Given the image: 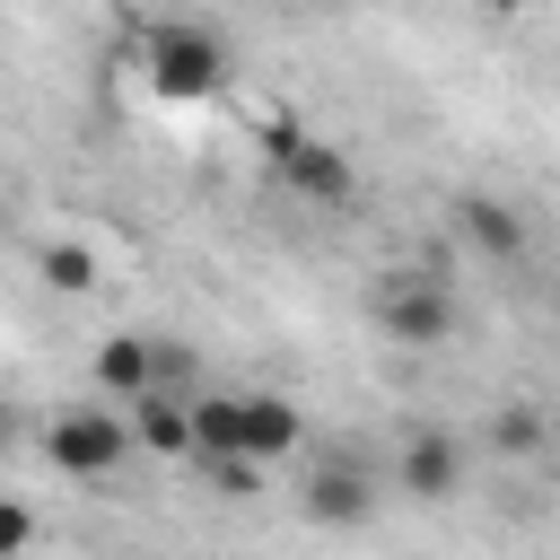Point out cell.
Here are the masks:
<instances>
[{
  "label": "cell",
  "mask_w": 560,
  "mask_h": 560,
  "mask_svg": "<svg viewBox=\"0 0 560 560\" xmlns=\"http://www.w3.org/2000/svg\"><path fill=\"white\" fill-rule=\"evenodd\" d=\"M140 70H149V88L158 96H175V105H201V96H219L236 70H228V35H210V26H192V18H158L149 35H140Z\"/></svg>",
  "instance_id": "obj_1"
},
{
  "label": "cell",
  "mask_w": 560,
  "mask_h": 560,
  "mask_svg": "<svg viewBox=\"0 0 560 560\" xmlns=\"http://www.w3.org/2000/svg\"><path fill=\"white\" fill-rule=\"evenodd\" d=\"M455 324H464V306H455V289L438 271H385L376 280V332L394 350H446Z\"/></svg>",
  "instance_id": "obj_2"
},
{
  "label": "cell",
  "mask_w": 560,
  "mask_h": 560,
  "mask_svg": "<svg viewBox=\"0 0 560 560\" xmlns=\"http://www.w3.org/2000/svg\"><path fill=\"white\" fill-rule=\"evenodd\" d=\"M44 455H52L61 472H79V481H105V472L131 455V429H122L105 402H61V411L44 420Z\"/></svg>",
  "instance_id": "obj_3"
},
{
  "label": "cell",
  "mask_w": 560,
  "mask_h": 560,
  "mask_svg": "<svg viewBox=\"0 0 560 560\" xmlns=\"http://www.w3.org/2000/svg\"><path fill=\"white\" fill-rule=\"evenodd\" d=\"M394 490H402V499H420V508L455 499V490H464V446H455L446 429H411V438H402V455H394Z\"/></svg>",
  "instance_id": "obj_4"
},
{
  "label": "cell",
  "mask_w": 560,
  "mask_h": 560,
  "mask_svg": "<svg viewBox=\"0 0 560 560\" xmlns=\"http://www.w3.org/2000/svg\"><path fill=\"white\" fill-rule=\"evenodd\" d=\"M175 368H184V350H175V341H140V332H114V341H96V385H105L114 402H131V394L166 385Z\"/></svg>",
  "instance_id": "obj_5"
},
{
  "label": "cell",
  "mask_w": 560,
  "mask_h": 560,
  "mask_svg": "<svg viewBox=\"0 0 560 560\" xmlns=\"http://www.w3.org/2000/svg\"><path fill=\"white\" fill-rule=\"evenodd\" d=\"M271 175H280L298 201H315V210H341V201L359 192V175H350V149H332V140H315V131H306V140H298V149L271 166Z\"/></svg>",
  "instance_id": "obj_6"
},
{
  "label": "cell",
  "mask_w": 560,
  "mask_h": 560,
  "mask_svg": "<svg viewBox=\"0 0 560 560\" xmlns=\"http://www.w3.org/2000/svg\"><path fill=\"white\" fill-rule=\"evenodd\" d=\"M298 508H306L315 525H368V516H376V481H368L359 464H341V455H332V464H315V472H306Z\"/></svg>",
  "instance_id": "obj_7"
},
{
  "label": "cell",
  "mask_w": 560,
  "mask_h": 560,
  "mask_svg": "<svg viewBox=\"0 0 560 560\" xmlns=\"http://www.w3.org/2000/svg\"><path fill=\"white\" fill-rule=\"evenodd\" d=\"M455 236H464L472 254H490V262H516V254H525V210L499 201V192H464V201H455Z\"/></svg>",
  "instance_id": "obj_8"
},
{
  "label": "cell",
  "mask_w": 560,
  "mask_h": 560,
  "mask_svg": "<svg viewBox=\"0 0 560 560\" xmlns=\"http://www.w3.org/2000/svg\"><path fill=\"white\" fill-rule=\"evenodd\" d=\"M122 429H131V446H149V455H192V402H175L166 385L131 394V402H122Z\"/></svg>",
  "instance_id": "obj_9"
},
{
  "label": "cell",
  "mask_w": 560,
  "mask_h": 560,
  "mask_svg": "<svg viewBox=\"0 0 560 560\" xmlns=\"http://www.w3.org/2000/svg\"><path fill=\"white\" fill-rule=\"evenodd\" d=\"M236 402H245V455H254V464H271V455H289V446H298V429H306V420H298V402H289V394H236Z\"/></svg>",
  "instance_id": "obj_10"
},
{
  "label": "cell",
  "mask_w": 560,
  "mask_h": 560,
  "mask_svg": "<svg viewBox=\"0 0 560 560\" xmlns=\"http://www.w3.org/2000/svg\"><path fill=\"white\" fill-rule=\"evenodd\" d=\"M192 455H245V402L236 394H201L192 402Z\"/></svg>",
  "instance_id": "obj_11"
},
{
  "label": "cell",
  "mask_w": 560,
  "mask_h": 560,
  "mask_svg": "<svg viewBox=\"0 0 560 560\" xmlns=\"http://www.w3.org/2000/svg\"><path fill=\"white\" fill-rule=\"evenodd\" d=\"M35 271H44V289H61V298H88V289H96V245L52 236V245L35 254Z\"/></svg>",
  "instance_id": "obj_12"
},
{
  "label": "cell",
  "mask_w": 560,
  "mask_h": 560,
  "mask_svg": "<svg viewBox=\"0 0 560 560\" xmlns=\"http://www.w3.org/2000/svg\"><path fill=\"white\" fill-rule=\"evenodd\" d=\"M551 446V420L534 402H499L490 411V455H542Z\"/></svg>",
  "instance_id": "obj_13"
},
{
  "label": "cell",
  "mask_w": 560,
  "mask_h": 560,
  "mask_svg": "<svg viewBox=\"0 0 560 560\" xmlns=\"http://www.w3.org/2000/svg\"><path fill=\"white\" fill-rule=\"evenodd\" d=\"M201 472H210L219 499H254V490H262V464H254V455H210Z\"/></svg>",
  "instance_id": "obj_14"
},
{
  "label": "cell",
  "mask_w": 560,
  "mask_h": 560,
  "mask_svg": "<svg viewBox=\"0 0 560 560\" xmlns=\"http://www.w3.org/2000/svg\"><path fill=\"white\" fill-rule=\"evenodd\" d=\"M26 542H35V516L18 499H0V560H26Z\"/></svg>",
  "instance_id": "obj_15"
},
{
  "label": "cell",
  "mask_w": 560,
  "mask_h": 560,
  "mask_svg": "<svg viewBox=\"0 0 560 560\" xmlns=\"http://www.w3.org/2000/svg\"><path fill=\"white\" fill-rule=\"evenodd\" d=\"M298 140H306V122H298V114H271V122H262V158H271V166H280Z\"/></svg>",
  "instance_id": "obj_16"
},
{
  "label": "cell",
  "mask_w": 560,
  "mask_h": 560,
  "mask_svg": "<svg viewBox=\"0 0 560 560\" xmlns=\"http://www.w3.org/2000/svg\"><path fill=\"white\" fill-rule=\"evenodd\" d=\"M9 438H18V411H9V402H0V455H9Z\"/></svg>",
  "instance_id": "obj_17"
},
{
  "label": "cell",
  "mask_w": 560,
  "mask_h": 560,
  "mask_svg": "<svg viewBox=\"0 0 560 560\" xmlns=\"http://www.w3.org/2000/svg\"><path fill=\"white\" fill-rule=\"evenodd\" d=\"M508 9H551V0H508Z\"/></svg>",
  "instance_id": "obj_18"
},
{
  "label": "cell",
  "mask_w": 560,
  "mask_h": 560,
  "mask_svg": "<svg viewBox=\"0 0 560 560\" xmlns=\"http://www.w3.org/2000/svg\"><path fill=\"white\" fill-rule=\"evenodd\" d=\"M315 9H359V0H315Z\"/></svg>",
  "instance_id": "obj_19"
},
{
  "label": "cell",
  "mask_w": 560,
  "mask_h": 560,
  "mask_svg": "<svg viewBox=\"0 0 560 560\" xmlns=\"http://www.w3.org/2000/svg\"><path fill=\"white\" fill-rule=\"evenodd\" d=\"M551 438H560V420H551Z\"/></svg>",
  "instance_id": "obj_20"
}]
</instances>
